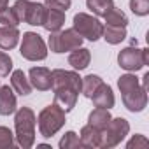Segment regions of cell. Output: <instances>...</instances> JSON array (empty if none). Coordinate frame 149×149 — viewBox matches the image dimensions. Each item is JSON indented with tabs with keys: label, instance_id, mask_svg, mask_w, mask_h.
<instances>
[{
	"label": "cell",
	"instance_id": "1",
	"mask_svg": "<svg viewBox=\"0 0 149 149\" xmlns=\"http://www.w3.org/2000/svg\"><path fill=\"white\" fill-rule=\"evenodd\" d=\"M37 116L30 107H19L14 112V139L23 149H30L35 144Z\"/></svg>",
	"mask_w": 149,
	"mask_h": 149
},
{
	"label": "cell",
	"instance_id": "2",
	"mask_svg": "<svg viewBox=\"0 0 149 149\" xmlns=\"http://www.w3.org/2000/svg\"><path fill=\"white\" fill-rule=\"evenodd\" d=\"M65 111L56 104H49L46 105L39 116H37V125H39V133L44 137V139H51L54 137L63 126H65Z\"/></svg>",
	"mask_w": 149,
	"mask_h": 149
},
{
	"label": "cell",
	"instance_id": "3",
	"mask_svg": "<svg viewBox=\"0 0 149 149\" xmlns=\"http://www.w3.org/2000/svg\"><path fill=\"white\" fill-rule=\"evenodd\" d=\"M83 37L74 30V28H61L58 32H51L47 39V47L51 53L61 54V53H70L72 49L83 46Z\"/></svg>",
	"mask_w": 149,
	"mask_h": 149
},
{
	"label": "cell",
	"instance_id": "4",
	"mask_svg": "<svg viewBox=\"0 0 149 149\" xmlns=\"http://www.w3.org/2000/svg\"><path fill=\"white\" fill-rule=\"evenodd\" d=\"M72 28L76 30L83 39H86L90 42H97L98 39H102V33H104V23L97 16L88 14V13L74 14Z\"/></svg>",
	"mask_w": 149,
	"mask_h": 149
},
{
	"label": "cell",
	"instance_id": "5",
	"mask_svg": "<svg viewBox=\"0 0 149 149\" xmlns=\"http://www.w3.org/2000/svg\"><path fill=\"white\" fill-rule=\"evenodd\" d=\"M19 54L28 61H42L47 58V44L37 32H25L19 44Z\"/></svg>",
	"mask_w": 149,
	"mask_h": 149
},
{
	"label": "cell",
	"instance_id": "6",
	"mask_svg": "<svg viewBox=\"0 0 149 149\" xmlns=\"http://www.w3.org/2000/svg\"><path fill=\"white\" fill-rule=\"evenodd\" d=\"M19 23H26L30 26H42L46 16V6L32 0H16L13 6Z\"/></svg>",
	"mask_w": 149,
	"mask_h": 149
},
{
	"label": "cell",
	"instance_id": "7",
	"mask_svg": "<svg viewBox=\"0 0 149 149\" xmlns=\"http://www.w3.org/2000/svg\"><path fill=\"white\" fill-rule=\"evenodd\" d=\"M118 65L126 72H139L146 65H149V49H139L135 47V44L128 46L118 53Z\"/></svg>",
	"mask_w": 149,
	"mask_h": 149
},
{
	"label": "cell",
	"instance_id": "8",
	"mask_svg": "<svg viewBox=\"0 0 149 149\" xmlns=\"http://www.w3.org/2000/svg\"><path fill=\"white\" fill-rule=\"evenodd\" d=\"M130 133V123L125 118H111V121L107 123V126L102 130V142L100 147L102 149H111L119 146L126 135Z\"/></svg>",
	"mask_w": 149,
	"mask_h": 149
},
{
	"label": "cell",
	"instance_id": "9",
	"mask_svg": "<svg viewBox=\"0 0 149 149\" xmlns=\"http://www.w3.org/2000/svg\"><path fill=\"white\" fill-rule=\"evenodd\" d=\"M51 90L56 88H70L74 91L81 93L83 86V77L77 74V70H63V68H54L51 70Z\"/></svg>",
	"mask_w": 149,
	"mask_h": 149
},
{
	"label": "cell",
	"instance_id": "10",
	"mask_svg": "<svg viewBox=\"0 0 149 149\" xmlns=\"http://www.w3.org/2000/svg\"><path fill=\"white\" fill-rule=\"evenodd\" d=\"M121 100H123V105L130 112H133V114L135 112H142L147 107V90L139 84L135 90H132L128 93H123Z\"/></svg>",
	"mask_w": 149,
	"mask_h": 149
},
{
	"label": "cell",
	"instance_id": "11",
	"mask_svg": "<svg viewBox=\"0 0 149 149\" xmlns=\"http://www.w3.org/2000/svg\"><path fill=\"white\" fill-rule=\"evenodd\" d=\"M28 81L33 90L37 91H49L51 90V70L47 67H32L28 70Z\"/></svg>",
	"mask_w": 149,
	"mask_h": 149
},
{
	"label": "cell",
	"instance_id": "12",
	"mask_svg": "<svg viewBox=\"0 0 149 149\" xmlns=\"http://www.w3.org/2000/svg\"><path fill=\"white\" fill-rule=\"evenodd\" d=\"M18 109V98L14 90L6 84V86H0V116H11L14 114Z\"/></svg>",
	"mask_w": 149,
	"mask_h": 149
},
{
	"label": "cell",
	"instance_id": "13",
	"mask_svg": "<svg viewBox=\"0 0 149 149\" xmlns=\"http://www.w3.org/2000/svg\"><path fill=\"white\" fill-rule=\"evenodd\" d=\"M90 100H93V105H95V107H102V109H112L114 104H116L114 91H112V88H111L109 84H105V83H102V84L97 88V91L93 93V97H91Z\"/></svg>",
	"mask_w": 149,
	"mask_h": 149
},
{
	"label": "cell",
	"instance_id": "14",
	"mask_svg": "<svg viewBox=\"0 0 149 149\" xmlns=\"http://www.w3.org/2000/svg\"><path fill=\"white\" fill-rule=\"evenodd\" d=\"M53 93H54V102H56L65 112H70L74 107H76L77 97H79L77 91H74V90H70V88H56V90H53Z\"/></svg>",
	"mask_w": 149,
	"mask_h": 149
},
{
	"label": "cell",
	"instance_id": "15",
	"mask_svg": "<svg viewBox=\"0 0 149 149\" xmlns=\"http://www.w3.org/2000/svg\"><path fill=\"white\" fill-rule=\"evenodd\" d=\"M11 88L19 97H28L33 91V88H32V84L28 81V76L23 70H19V68L11 72Z\"/></svg>",
	"mask_w": 149,
	"mask_h": 149
},
{
	"label": "cell",
	"instance_id": "16",
	"mask_svg": "<svg viewBox=\"0 0 149 149\" xmlns=\"http://www.w3.org/2000/svg\"><path fill=\"white\" fill-rule=\"evenodd\" d=\"M21 33L18 30V26H6L0 25V49L4 51H11L19 44Z\"/></svg>",
	"mask_w": 149,
	"mask_h": 149
},
{
	"label": "cell",
	"instance_id": "17",
	"mask_svg": "<svg viewBox=\"0 0 149 149\" xmlns=\"http://www.w3.org/2000/svg\"><path fill=\"white\" fill-rule=\"evenodd\" d=\"M91 63V51L88 47H76L68 54V65H72L74 70H84Z\"/></svg>",
	"mask_w": 149,
	"mask_h": 149
},
{
	"label": "cell",
	"instance_id": "18",
	"mask_svg": "<svg viewBox=\"0 0 149 149\" xmlns=\"http://www.w3.org/2000/svg\"><path fill=\"white\" fill-rule=\"evenodd\" d=\"M79 139H81V146L83 147L97 149V147H100V142H102V130H98V128H95L91 125H84L81 128Z\"/></svg>",
	"mask_w": 149,
	"mask_h": 149
},
{
	"label": "cell",
	"instance_id": "19",
	"mask_svg": "<svg viewBox=\"0 0 149 149\" xmlns=\"http://www.w3.org/2000/svg\"><path fill=\"white\" fill-rule=\"evenodd\" d=\"M63 25H65V13L46 7V16H44V21H42V28L51 33V32L61 30Z\"/></svg>",
	"mask_w": 149,
	"mask_h": 149
},
{
	"label": "cell",
	"instance_id": "20",
	"mask_svg": "<svg viewBox=\"0 0 149 149\" xmlns=\"http://www.w3.org/2000/svg\"><path fill=\"white\" fill-rule=\"evenodd\" d=\"M104 40L111 46H118L126 39V26H109L104 25V33H102Z\"/></svg>",
	"mask_w": 149,
	"mask_h": 149
},
{
	"label": "cell",
	"instance_id": "21",
	"mask_svg": "<svg viewBox=\"0 0 149 149\" xmlns=\"http://www.w3.org/2000/svg\"><path fill=\"white\" fill-rule=\"evenodd\" d=\"M111 109H102V107H95L90 116H88V125L98 128V130H104L107 126V123L111 121Z\"/></svg>",
	"mask_w": 149,
	"mask_h": 149
},
{
	"label": "cell",
	"instance_id": "22",
	"mask_svg": "<svg viewBox=\"0 0 149 149\" xmlns=\"http://www.w3.org/2000/svg\"><path fill=\"white\" fill-rule=\"evenodd\" d=\"M104 19H105V25H109V26H126L128 25V16L116 6L105 13Z\"/></svg>",
	"mask_w": 149,
	"mask_h": 149
},
{
	"label": "cell",
	"instance_id": "23",
	"mask_svg": "<svg viewBox=\"0 0 149 149\" xmlns=\"http://www.w3.org/2000/svg\"><path fill=\"white\" fill-rule=\"evenodd\" d=\"M104 83V79L97 74H88L86 77H83V86H81V93L86 97V98H91L93 93L97 91V88Z\"/></svg>",
	"mask_w": 149,
	"mask_h": 149
},
{
	"label": "cell",
	"instance_id": "24",
	"mask_svg": "<svg viewBox=\"0 0 149 149\" xmlns=\"http://www.w3.org/2000/svg\"><path fill=\"white\" fill-rule=\"evenodd\" d=\"M86 7L93 13V16L104 18L105 13L114 7V0H86Z\"/></svg>",
	"mask_w": 149,
	"mask_h": 149
},
{
	"label": "cell",
	"instance_id": "25",
	"mask_svg": "<svg viewBox=\"0 0 149 149\" xmlns=\"http://www.w3.org/2000/svg\"><path fill=\"white\" fill-rule=\"evenodd\" d=\"M139 84H140V81L135 76V72H126V74H123V76H119V79H118V88H119L121 95L135 90Z\"/></svg>",
	"mask_w": 149,
	"mask_h": 149
},
{
	"label": "cell",
	"instance_id": "26",
	"mask_svg": "<svg viewBox=\"0 0 149 149\" xmlns=\"http://www.w3.org/2000/svg\"><path fill=\"white\" fill-rule=\"evenodd\" d=\"M58 147H60V149H77V147H83V146H81L79 135L74 132V130H68V132H65V135L60 139Z\"/></svg>",
	"mask_w": 149,
	"mask_h": 149
},
{
	"label": "cell",
	"instance_id": "27",
	"mask_svg": "<svg viewBox=\"0 0 149 149\" xmlns=\"http://www.w3.org/2000/svg\"><path fill=\"white\" fill-rule=\"evenodd\" d=\"M0 25H6V26H18L19 25V19L14 13L13 7H4L0 9Z\"/></svg>",
	"mask_w": 149,
	"mask_h": 149
},
{
	"label": "cell",
	"instance_id": "28",
	"mask_svg": "<svg viewBox=\"0 0 149 149\" xmlns=\"http://www.w3.org/2000/svg\"><path fill=\"white\" fill-rule=\"evenodd\" d=\"M16 139H14V132L7 126H0V149H11L14 147Z\"/></svg>",
	"mask_w": 149,
	"mask_h": 149
},
{
	"label": "cell",
	"instance_id": "29",
	"mask_svg": "<svg viewBox=\"0 0 149 149\" xmlns=\"http://www.w3.org/2000/svg\"><path fill=\"white\" fill-rule=\"evenodd\" d=\"M130 11L139 18L147 16L149 14V0H130Z\"/></svg>",
	"mask_w": 149,
	"mask_h": 149
},
{
	"label": "cell",
	"instance_id": "30",
	"mask_svg": "<svg viewBox=\"0 0 149 149\" xmlns=\"http://www.w3.org/2000/svg\"><path fill=\"white\" fill-rule=\"evenodd\" d=\"M13 58L4 49H0V77H7L13 72Z\"/></svg>",
	"mask_w": 149,
	"mask_h": 149
},
{
	"label": "cell",
	"instance_id": "31",
	"mask_svg": "<svg viewBox=\"0 0 149 149\" xmlns=\"http://www.w3.org/2000/svg\"><path fill=\"white\" fill-rule=\"evenodd\" d=\"M44 6L47 9H56V11L67 13L72 6V0H44Z\"/></svg>",
	"mask_w": 149,
	"mask_h": 149
},
{
	"label": "cell",
	"instance_id": "32",
	"mask_svg": "<svg viewBox=\"0 0 149 149\" xmlns=\"http://www.w3.org/2000/svg\"><path fill=\"white\" fill-rule=\"evenodd\" d=\"M149 146V140L144 137V135H140V133H137V135H133L128 142H126V147L128 149H139V147H147Z\"/></svg>",
	"mask_w": 149,
	"mask_h": 149
},
{
	"label": "cell",
	"instance_id": "33",
	"mask_svg": "<svg viewBox=\"0 0 149 149\" xmlns=\"http://www.w3.org/2000/svg\"><path fill=\"white\" fill-rule=\"evenodd\" d=\"M9 6V0H0V9H4Z\"/></svg>",
	"mask_w": 149,
	"mask_h": 149
}]
</instances>
